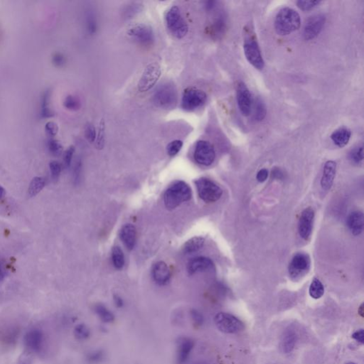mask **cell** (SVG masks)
I'll use <instances>...</instances> for the list:
<instances>
[{"label":"cell","instance_id":"22","mask_svg":"<svg viewBox=\"0 0 364 364\" xmlns=\"http://www.w3.org/2000/svg\"><path fill=\"white\" fill-rule=\"evenodd\" d=\"M120 238L128 250H133L136 241V227L132 224L125 225L120 230Z\"/></svg>","mask_w":364,"mask_h":364},{"label":"cell","instance_id":"1","mask_svg":"<svg viewBox=\"0 0 364 364\" xmlns=\"http://www.w3.org/2000/svg\"><path fill=\"white\" fill-rule=\"evenodd\" d=\"M301 24L300 14L293 9L286 7L281 9L276 17L274 27L280 35H288L300 28Z\"/></svg>","mask_w":364,"mask_h":364},{"label":"cell","instance_id":"14","mask_svg":"<svg viewBox=\"0 0 364 364\" xmlns=\"http://www.w3.org/2000/svg\"><path fill=\"white\" fill-rule=\"evenodd\" d=\"M315 212L311 207L302 211L298 224V231L301 238L308 240L313 232Z\"/></svg>","mask_w":364,"mask_h":364},{"label":"cell","instance_id":"16","mask_svg":"<svg viewBox=\"0 0 364 364\" xmlns=\"http://www.w3.org/2000/svg\"><path fill=\"white\" fill-rule=\"evenodd\" d=\"M45 336L40 329H32L27 333L24 337L26 347L34 352H39L43 348Z\"/></svg>","mask_w":364,"mask_h":364},{"label":"cell","instance_id":"37","mask_svg":"<svg viewBox=\"0 0 364 364\" xmlns=\"http://www.w3.org/2000/svg\"><path fill=\"white\" fill-rule=\"evenodd\" d=\"M85 136L86 139L91 143L93 142L95 140V139H96L97 133L93 125L91 124V123H88V124L86 125L85 128Z\"/></svg>","mask_w":364,"mask_h":364},{"label":"cell","instance_id":"19","mask_svg":"<svg viewBox=\"0 0 364 364\" xmlns=\"http://www.w3.org/2000/svg\"><path fill=\"white\" fill-rule=\"evenodd\" d=\"M152 277L159 284H165L169 282L171 277L170 268L165 262H157L152 268Z\"/></svg>","mask_w":364,"mask_h":364},{"label":"cell","instance_id":"11","mask_svg":"<svg viewBox=\"0 0 364 364\" xmlns=\"http://www.w3.org/2000/svg\"><path fill=\"white\" fill-rule=\"evenodd\" d=\"M244 53L248 62L255 68L258 70H262L264 68L265 63L262 57L261 50L254 39L249 38L245 40Z\"/></svg>","mask_w":364,"mask_h":364},{"label":"cell","instance_id":"23","mask_svg":"<svg viewBox=\"0 0 364 364\" xmlns=\"http://www.w3.org/2000/svg\"><path fill=\"white\" fill-rule=\"evenodd\" d=\"M297 335L292 329H287L283 333L281 339L280 348L282 352L289 354L293 351L295 347Z\"/></svg>","mask_w":364,"mask_h":364},{"label":"cell","instance_id":"7","mask_svg":"<svg viewBox=\"0 0 364 364\" xmlns=\"http://www.w3.org/2000/svg\"><path fill=\"white\" fill-rule=\"evenodd\" d=\"M207 96L204 91L194 88H188L184 91L182 96V108L186 111L197 110L204 105Z\"/></svg>","mask_w":364,"mask_h":364},{"label":"cell","instance_id":"53","mask_svg":"<svg viewBox=\"0 0 364 364\" xmlns=\"http://www.w3.org/2000/svg\"><path fill=\"white\" fill-rule=\"evenodd\" d=\"M364 304H362V305H361V307H359V315H361V316L362 317V318H364Z\"/></svg>","mask_w":364,"mask_h":364},{"label":"cell","instance_id":"2","mask_svg":"<svg viewBox=\"0 0 364 364\" xmlns=\"http://www.w3.org/2000/svg\"><path fill=\"white\" fill-rule=\"evenodd\" d=\"M191 188L184 182H178L166 191L164 201L166 207L170 210L176 209L182 203L191 199Z\"/></svg>","mask_w":364,"mask_h":364},{"label":"cell","instance_id":"28","mask_svg":"<svg viewBox=\"0 0 364 364\" xmlns=\"http://www.w3.org/2000/svg\"><path fill=\"white\" fill-rule=\"evenodd\" d=\"M112 261L113 266L117 269H122L124 266L125 256L120 247L115 246L112 250Z\"/></svg>","mask_w":364,"mask_h":364},{"label":"cell","instance_id":"31","mask_svg":"<svg viewBox=\"0 0 364 364\" xmlns=\"http://www.w3.org/2000/svg\"><path fill=\"white\" fill-rule=\"evenodd\" d=\"M74 334L79 340H84L90 336V330L85 324H79L75 328Z\"/></svg>","mask_w":364,"mask_h":364},{"label":"cell","instance_id":"50","mask_svg":"<svg viewBox=\"0 0 364 364\" xmlns=\"http://www.w3.org/2000/svg\"><path fill=\"white\" fill-rule=\"evenodd\" d=\"M114 302H115V305L120 308L123 306V300L118 295L114 296Z\"/></svg>","mask_w":364,"mask_h":364},{"label":"cell","instance_id":"10","mask_svg":"<svg viewBox=\"0 0 364 364\" xmlns=\"http://www.w3.org/2000/svg\"><path fill=\"white\" fill-rule=\"evenodd\" d=\"M128 34L138 44L145 46L152 45L155 39L153 29L147 24H136L129 29Z\"/></svg>","mask_w":364,"mask_h":364},{"label":"cell","instance_id":"17","mask_svg":"<svg viewBox=\"0 0 364 364\" xmlns=\"http://www.w3.org/2000/svg\"><path fill=\"white\" fill-rule=\"evenodd\" d=\"M194 347L192 339L182 337L177 341V359L179 364L186 363Z\"/></svg>","mask_w":364,"mask_h":364},{"label":"cell","instance_id":"36","mask_svg":"<svg viewBox=\"0 0 364 364\" xmlns=\"http://www.w3.org/2000/svg\"><path fill=\"white\" fill-rule=\"evenodd\" d=\"M48 147L51 153L53 155H60L62 152L63 147L59 142L56 139H51L48 143Z\"/></svg>","mask_w":364,"mask_h":364},{"label":"cell","instance_id":"46","mask_svg":"<svg viewBox=\"0 0 364 364\" xmlns=\"http://www.w3.org/2000/svg\"><path fill=\"white\" fill-rule=\"evenodd\" d=\"M191 317L195 324L201 325L203 324V321H204V318H203L201 314L199 313L197 310H191Z\"/></svg>","mask_w":364,"mask_h":364},{"label":"cell","instance_id":"20","mask_svg":"<svg viewBox=\"0 0 364 364\" xmlns=\"http://www.w3.org/2000/svg\"><path fill=\"white\" fill-rule=\"evenodd\" d=\"M336 164L335 162L328 161L326 162L321 180V186L324 191H328L332 186L334 177L336 175Z\"/></svg>","mask_w":364,"mask_h":364},{"label":"cell","instance_id":"13","mask_svg":"<svg viewBox=\"0 0 364 364\" xmlns=\"http://www.w3.org/2000/svg\"><path fill=\"white\" fill-rule=\"evenodd\" d=\"M326 21V18L323 14H317L313 16L307 21L304 29V37L305 40H311L318 37V34L322 30Z\"/></svg>","mask_w":364,"mask_h":364},{"label":"cell","instance_id":"51","mask_svg":"<svg viewBox=\"0 0 364 364\" xmlns=\"http://www.w3.org/2000/svg\"><path fill=\"white\" fill-rule=\"evenodd\" d=\"M215 1H207V2H206V7L208 9H211L214 6V4H215Z\"/></svg>","mask_w":364,"mask_h":364},{"label":"cell","instance_id":"15","mask_svg":"<svg viewBox=\"0 0 364 364\" xmlns=\"http://www.w3.org/2000/svg\"><path fill=\"white\" fill-rule=\"evenodd\" d=\"M237 101L240 112L245 116H248L251 113L253 100L247 86L243 83H240L237 86Z\"/></svg>","mask_w":364,"mask_h":364},{"label":"cell","instance_id":"4","mask_svg":"<svg viewBox=\"0 0 364 364\" xmlns=\"http://www.w3.org/2000/svg\"><path fill=\"white\" fill-rule=\"evenodd\" d=\"M165 22L171 34L177 39H182L188 33L187 23L182 16L178 6H173L167 10Z\"/></svg>","mask_w":364,"mask_h":364},{"label":"cell","instance_id":"43","mask_svg":"<svg viewBox=\"0 0 364 364\" xmlns=\"http://www.w3.org/2000/svg\"><path fill=\"white\" fill-rule=\"evenodd\" d=\"M74 152L75 148L74 146H71L66 150L64 155V164L66 167H68L71 165Z\"/></svg>","mask_w":364,"mask_h":364},{"label":"cell","instance_id":"18","mask_svg":"<svg viewBox=\"0 0 364 364\" xmlns=\"http://www.w3.org/2000/svg\"><path fill=\"white\" fill-rule=\"evenodd\" d=\"M214 267V263L210 258H206V257H197V258H193L188 263L187 271L190 274H193L209 271Z\"/></svg>","mask_w":364,"mask_h":364},{"label":"cell","instance_id":"48","mask_svg":"<svg viewBox=\"0 0 364 364\" xmlns=\"http://www.w3.org/2000/svg\"><path fill=\"white\" fill-rule=\"evenodd\" d=\"M268 177V171L266 169L260 170L257 174V180L259 182H263L267 180Z\"/></svg>","mask_w":364,"mask_h":364},{"label":"cell","instance_id":"26","mask_svg":"<svg viewBox=\"0 0 364 364\" xmlns=\"http://www.w3.org/2000/svg\"><path fill=\"white\" fill-rule=\"evenodd\" d=\"M94 310H95V313H96L97 316L99 317V318L103 322L110 323L115 319V317H114L113 314L106 307L102 305V304H97V305H95Z\"/></svg>","mask_w":364,"mask_h":364},{"label":"cell","instance_id":"44","mask_svg":"<svg viewBox=\"0 0 364 364\" xmlns=\"http://www.w3.org/2000/svg\"><path fill=\"white\" fill-rule=\"evenodd\" d=\"M45 130L49 136H55L58 133V127L56 123H53V122H48L46 125Z\"/></svg>","mask_w":364,"mask_h":364},{"label":"cell","instance_id":"6","mask_svg":"<svg viewBox=\"0 0 364 364\" xmlns=\"http://www.w3.org/2000/svg\"><path fill=\"white\" fill-rule=\"evenodd\" d=\"M216 327L226 334H237L244 329V324L229 313H219L214 318Z\"/></svg>","mask_w":364,"mask_h":364},{"label":"cell","instance_id":"38","mask_svg":"<svg viewBox=\"0 0 364 364\" xmlns=\"http://www.w3.org/2000/svg\"><path fill=\"white\" fill-rule=\"evenodd\" d=\"M350 159L354 163L359 164L363 161V147H357L352 151L350 153Z\"/></svg>","mask_w":364,"mask_h":364},{"label":"cell","instance_id":"5","mask_svg":"<svg viewBox=\"0 0 364 364\" xmlns=\"http://www.w3.org/2000/svg\"><path fill=\"white\" fill-rule=\"evenodd\" d=\"M199 197L206 203L216 202L223 194L222 188L207 178L198 179L195 181Z\"/></svg>","mask_w":364,"mask_h":364},{"label":"cell","instance_id":"9","mask_svg":"<svg viewBox=\"0 0 364 364\" xmlns=\"http://www.w3.org/2000/svg\"><path fill=\"white\" fill-rule=\"evenodd\" d=\"M193 157L195 161L199 165H211L215 160V149L210 142L204 140L199 141L196 143Z\"/></svg>","mask_w":364,"mask_h":364},{"label":"cell","instance_id":"35","mask_svg":"<svg viewBox=\"0 0 364 364\" xmlns=\"http://www.w3.org/2000/svg\"><path fill=\"white\" fill-rule=\"evenodd\" d=\"M104 359V353L100 350L94 351L88 355L87 360L89 363L95 364L100 363Z\"/></svg>","mask_w":364,"mask_h":364},{"label":"cell","instance_id":"27","mask_svg":"<svg viewBox=\"0 0 364 364\" xmlns=\"http://www.w3.org/2000/svg\"><path fill=\"white\" fill-rule=\"evenodd\" d=\"M309 292H310V296L316 300L322 297L324 293V287L322 283L320 282L319 279L317 278L313 279L310 284Z\"/></svg>","mask_w":364,"mask_h":364},{"label":"cell","instance_id":"25","mask_svg":"<svg viewBox=\"0 0 364 364\" xmlns=\"http://www.w3.org/2000/svg\"><path fill=\"white\" fill-rule=\"evenodd\" d=\"M204 243L205 238L203 237H193L183 244L182 250L185 254H192L201 250L204 247Z\"/></svg>","mask_w":364,"mask_h":364},{"label":"cell","instance_id":"32","mask_svg":"<svg viewBox=\"0 0 364 364\" xmlns=\"http://www.w3.org/2000/svg\"><path fill=\"white\" fill-rule=\"evenodd\" d=\"M182 146H183V142H182V141L179 140V139L172 141V142H170V144H168V146H167V153H168L170 157H175V155H177V154L180 152V150L182 149Z\"/></svg>","mask_w":364,"mask_h":364},{"label":"cell","instance_id":"39","mask_svg":"<svg viewBox=\"0 0 364 364\" xmlns=\"http://www.w3.org/2000/svg\"><path fill=\"white\" fill-rule=\"evenodd\" d=\"M51 170V177L53 180H57L60 176L61 172V165L59 162L53 161L49 165Z\"/></svg>","mask_w":364,"mask_h":364},{"label":"cell","instance_id":"54","mask_svg":"<svg viewBox=\"0 0 364 364\" xmlns=\"http://www.w3.org/2000/svg\"><path fill=\"white\" fill-rule=\"evenodd\" d=\"M4 188L1 187V186H0V200L2 199L3 196H4Z\"/></svg>","mask_w":364,"mask_h":364},{"label":"cell","instance_id":"30","mask_svg":"<svg viewBox=\"0 0 364 364\" xmlns=\"http://www.w3.org/2000/svg\"><path fill=\"white\" fill-rule=\"evenodd\" d=\"M63 105L68 110L76 111L81 108V102L78 97L70 95L65 98Z\"/></svg>","mask_w":364,"mask_h":364},{"label":"cell","instance_id":"33","mask_svg":"<svg viewBox=\"0 0 364 364\" xmlns=\"http://www.w3.org/2000/svg\"><path fill=\"white\" fill-rule=\"evenodd\" d=\"M105 122L103 120L100 121L99 125L98 133L96 136V147L97 149H102L105 143Z\"/></svg>","mask_w":364,"mask_h":364},{"label":"cell","instance_id":"49","mask_svg":"<svg viewBox=\"0 0 364 364\" xmlns=\"http://www.w3.org/2000/svg\"><path fill=\"white\" fill-rule=\"evenodd\" d=\"M272 177L273 178L277 179V180H281V179H282V177H283V173H282V171L279 170V168L275 167V168L272 171Z\"/></svg>","mask_w":364,"mask_h":364},{"label":"cell","instance_id":"47","mask_svg":"<svg viewBox=\"0 0 364 364\" xmlns=\"http://www.w3.org/2000/svg\"><path fill=\"white\" fill-rule=\"evenodd\" d=\"M353 339H355L356 341H358L360 344H363L364 343V329H359L358 331L354 332L352 334Z\"/></svg>","mask_w":364,"mask_h":364},{"label":"cell","instance_id":"40","mask_svg":"<svg viewBox=\"0 0 364 364\" xmlns=\"http://www.w3.org/2000/svg\"><path fill=\"white\" fill-rule=\"evenodd\" d=\"M319 3L320 1H298L297 4L298 7L302 10L308 11L313 9Z\"/></svg>","mask_w":364,"mask_h":364},{"label":"cell","instance_id":"24","mask_svg":"<svg viewBox=\"0 0 364 364\" xmlns=\"http://www.w3.org/2000/svg\"><path fill=\"white\" fill-rule=\"evenodd\" d=\"M351 131L346 128H341L336 130L331 136V139L336 146L344 147L349 143L351 138Z\"/></svg>","mask_w":364,"mask_h":364},{"label":"cell","instance_id":"41","mask_svg":"<svg viewBox=\"0 0 364 364\" xmlns=\"http://www.w3.org/2000/svg\"><path fill=\"white\" fill-rule=\"evenodd\" d=\"M52 63L57 67H62L66 63V58L61 53H56L52 56Z\"/></svg>","mask_w":364,"mask_h":364},{"label":"cell","instance_id":"29","mask_svg":"<svg viewBox=\"0 0 364 364\" xmlns=\"http://www.w3.org/2000/svg\"><path fill=\"white\" fill-rule=\"evenodd\" d=\"M46 185L45 179L42 177H35L31 182L29 188V195L30 196H34L43 189Z\"/></svg>","mask_w":364,"mask_h":364},{"label":"cell","instance_id":"3","mask_svg":"<svg viewBox=\"0 0 364 364\" xmlns=\"http://www.w3.org/2000/svg\"><path fill=\"white\" fill-rule=\"evenodd\" d=\"M153 102L156 106L164 110L175 108L178 102V92L175 84L167 82L159 86L154 92Z\"/></svg>","mask_w":364,"mask_h":364},{"label":"cell","instance_id":"45","mask_svg":"<svg viewBox=\"0 0 364 364\" xmlns=\"http://www.w3.org/2000/svg\"><path fill=\"white\" fill-rule=\"evenodd\" d=\"M224 29V22L222 19H218L214 23V27H213V31H214V34L216 36L221 35L223 34Z\"/></svg>","mask_w":364,"mask_h":364},{"label":"cell","instance_id":"21","mask_svg":"<svg viewBox=\"0 0 364 364\" xmlns=\"http://www.w3.org/2000/svg\"><path fill=\"white\" fill-rule=\"evenodd\" d=\"M364 219V214L362 211L351 213L347 219V226L353 235H359L363 232Z\"/></svg>","mask_w":364,"mask_h":364},{"label":"cell","instance_id":"12","mask_svg":"<svg viewBox=\"0 0 364 364\" xmlns=\"http://www.w3.org/2000/svg\"><path fill=\"white\" fill-rule=\"evenodd\" d=\"M310 266V259L308 255L299 253L296 254L289 266V273L291 277L298 278L308 271Z\"/></svg>","mask_w":364,"mask_h":364},{"label":"cell","instance_id":"52","mask_svg":"<svg viewBox=\"0 0 364 364\" xmlns=\"http://www.w3.org/2000/svg\"><path fill=\"white\" fill-rule=\"evenodd\" d=\"M4 278V272L3 271L2 267H1V263H0V282L2 281Z\"/></svg>","mask_w":364,"mask_h":364},{"label":"cell","instance_id":"8","mask_svg":"<svg viewBox=\"0 0 364 364\" xmlns=\"http://www.w3.org/2000/svg\"><path fill=\"white\" fill-rule=\"evenodd\" d=\"M162 74V70L158 63H149L143 71L142 76L137 84L139 92H147L155 86Z\"/></svg>","mask_w":364,"mask_h":364},{"label":"cell","instance_id":"42","mask_svg":"<svg viewBox=\"0 0 364 364\" xmlns=\"http://www.w3.org/2000/svg\"><path fill=\"white\" fill-rule=\"evenodd\" d=\"M87 27L89 33L95 34L97 30V22L93 14H89L87 17Z\"/></svg>","mask_w":364,"mask_h":364},{"label":"cell","instance_id":"55","mask_svg":"<svg viewBox=\"0 0 364 364\" xmlns=\"http://www.w3.org/2000/svg\"><path fill=\"white\" fill-rule=\"evenodd\" d=\"M357 364L353 363V362H349V363H347V364Z\"/></svg>","mask_w":364,"mask_h":364},{"label":"cell","instance_id":"34","mask_svg":"<svg viewBox=\"0 0 364 364\" xmlns=\"http://www.w3.org/2000/svg\"><path fill=\"white\" fill-rule=\"evenodd\" d=\"M266 115V108L265 104L263 103V101L260 99H258L256 101V114H255V117L256 119L258 121H261L264 119Z\"/></svg>","mask_w":364,"mask_h":364}]
</instances>
